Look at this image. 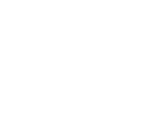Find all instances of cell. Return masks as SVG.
Masks as SVG:
<instances>
[]
</instances>
